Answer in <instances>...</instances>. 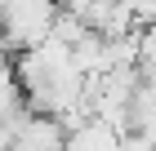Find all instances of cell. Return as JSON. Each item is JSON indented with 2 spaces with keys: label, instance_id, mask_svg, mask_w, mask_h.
I'll use <instances>...</instances> for the list:
<instances>
[{
  "label": "cell",
  "instance_id": "cell-1",
  "mask_svg": "<svg viewBox=\"0 0 156 151\" xmlns=\"http://www.w3.org/2000/svg\"><path fill=\"white\" fill-rule=\"evenodd\" d=\"M9 151H67V129L58 116H31L23 120L18 138L9 142Z\"/></svg>",
  "mask_w": 156,
  "mask_h": 151
}]
</instances>
